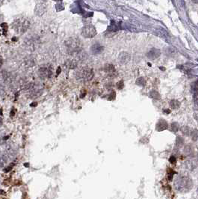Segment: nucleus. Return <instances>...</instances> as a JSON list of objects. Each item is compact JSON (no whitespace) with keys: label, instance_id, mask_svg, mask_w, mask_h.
<instances>
[{"label":"nucleus","instance_id":"bb28decb","mask_svg":"<svg viewBox=\"0 0 198 199\" xmlns=\"http://www.w3.org/2000/svg\"><path fill=\"white\" fill-rule=\"evenodd\" d=\"M117 86H118V88L119 89H121V88L124 87V82L123 81H120L118 82V84H117Z\"/></svg>","mask_w":198,"mask_h":199},{"label":"nucleus","instance_id":"aec40b11","mask_svg":"<svg viewBox=\"0 0 198 199\" xmlns=\"http://www.w3.org/2000/svg\"><path fill=\"white\" fill-rule=\"evenodd\" d=\"M136 84L140 86H144L146 85V80H144V77H139L138 79H137Z\"/></svg>","mask_w":198,"mask_h":199},{"label":"nucleus","instance_id":"1a4fd4ad","mask_svg":"<svg viewBox=\"0 0 198 199\" xmlns=\"http://www.w3.org/2000/svg\"><path fill=\"white\" fill-rule=\"evenodd\" d=\"M105 72L110 77H115L117 75V71L114 66L111 64H107L105 65Z\"/></svg>","mask_w":198,"mask_h":199},{"label":"nucleus","instance_id":"5701e85b","mask_svg":"<svg viewBox=\"0 0 198 199\" xmlns=\"http://www.w3.org/2000/svg\"><path fill=\"white\" fill-rule=\"evenodd\" d=\"M191 137L192 139L194 141L197 140L198 139V131L197 130H194L191 131Z\"/></svg>","mask_w":198,"mask_h":199},{"label":"nucleus","instance_id":"c756f323","mask_svg":"<svg viewBox=\"0 0 198 199\" xmlns=\"http://www.w3.org/2000/svg\"><path fill=\"white\" fill-rule=\"evenodd\" d=\"M3 3V1H0V5H2Z\"/></svg>","mask_w":198,"mask_h":199},{"label":"nucleus","instance_id":"6ab92c4d","mask_svg":"<svg viewBox=\"0 0 198 199\" xmlns=\"http://www.w3.org/2000/svg\"><path fill=\"white\" fill-rule=\"evenodd\" d=\"M181 131H182V132L185 135H190L191 130H190V129H189V127H187V126L182 127H181Z\"/></svg>","mask_w":198,"mask_h":199},{"label":"nucleus","instance_id":"cd10ccee","mask_svg":"<svg viewBox=\"0 0 198 199\" xmlns=\"http://www.w3.org/2000/svg\"><path fill=\"white\" fill-rule=\"evenodd\" d=\"M2 63H3V61H2V58L0 57V68H1V67H2Z\"/></svg>","mask_w":198,"mask_h":199},{"label":"nucleus","instance_id":"c85d7f7f","mask_svg":"<svg viewBox=\"0 0 198 199\" xmlns=\"http://www.w3.org/2000/svg\"><path fill=\"white\" fill-rule=\"evenodd\" d=\"M164 111H166V112H167L166 114H169L170 112H171V111H170L169 109H165V110H164Z\"/></svg>","mask_w":198,"mask_h":199},{"label":"nucleus","instance_id":"423d86ee","mask_svg":"<svg viewBox=\"0 0 198 199\" xmlns=\"http://www.w3.org/2000/svg\"><path fill=\"white\" fill-rule=\"evenodd\" d=\"M82 35L86 38H91L97 35V29L92 25H87L82 29Z\"/></svg>","mask_w":198,"mask_h":199},{"label":"nucleus","instance_id":"393cba45","mask_svg":"<svg viewBox=\"0 0 198 199\" xmlns=\"http://www.w3.org/2000/svg\"><path fill=\"white\" fill-rule=\"evenodd\" d=\"M5 160L3 157L2 156H0V169H2L4 166H5Z\"/></svg>","mask_w":198,"mask_h":199},{"label":"nucleus","instance_id":"9d476101","mask_svg":"<svg viewBox=\"0 0 198 199\" xmlns=\"http://www.w3.org/2000/svg\"><path fill=\"white\" fill-rule=\"evenodd\" d=\"M160 55H161V51L159 50V49H155V48H152V49H151L148 52L147 56V57L149 58L150 59H152V60H154V59H157V58L159 57Z\"/></svg>","mask_w":198,"mask_h":199},{"label":"nucleus","instance_id":"a211bd4d","mask_svg":"<svg viewBox=\"0 0 198 199\" xmlns=\"http://www.w3.org/2000/svg\"><path fill=\"white\" fill-rule=\"evenodd\" d=\"M150 96L151 98H153L155 100H159L161 98V95L159 94V93L155 91H152L150 93Z\"/></svg>","mask_w":198,"mask_h":199},{"label":"nucleus","instance_id":"a878e982","mask_svg":"<svg viewBox=\"0 0 198 199\" xmlns=\"http://www.w3.org/2000/svg\"><path fill=\"white\" fill-rule=\"evenodd\" d=\"M182 143H183V139H181V137H179V136H178L177 139H176V145H179V146H181L182 145Z\"/></svg>","mask_w":198,"mask_h":199},{"label":"nucleus","instance_id":"6e6552de","mask_svg":"<svg viewBox=\"0 0 198 199\" xmlns=\"http://www.w3.org/2000/svg\"><path fill=\"white\" fill-rule=\"evenodd\" d=\"M46 11V3L45 1H40L35 6V12L38 16H42Z\"/></svg>","mask_w":198,"mask_h":199},{"label":"nucleus","instance_id":"412c9836","mask_svg":"<svg viewBox=\"0 0 198 199\" xmlns=\"http://www.w3.org/2000/svg\"><path fill=\"white\" fill-rule=\"evenodd\" d=\"M179 126L178 123L176 122H173L171 124V130L173 131V132H176L178 130H179Z\"/></svg>","mask_w":198,"mask_h":199},{"label":"nucleus","instance_id":"0eeeda50","mask_svg":"<svg viewBox=\"0 0 198 199\" xmlns=\"http://www.w3.org/2000/svg\"><path fill=\"white\" fill-rule=\"evenodd\" d=\"M52 69L50 67L43 66L38 70V76L41 79H48L52 76Z\"/></svg>","mask_w":198,"mask_h":199},{"label":"nucleus","instance_id":"f03ea898","mask_svg":"<svg viewBox=\"0 0 198 199\" xmlns=\"http://www.w3.org/2000/svg\"><path fill=\"white\" fill-rule=\"evenodd\" d=\"M65 49L70 55L78 54L82 51V43L81 40L76 37L69 38L64 42Z\"/></svg>","mask_w":198,"mask_h":199},{"label":"nucleus","instance_id":"39448f33","mask_svg":"<svg viewBox=\"0 0 198 199\" xmlns=\"http://www.w3.org/2000/svg\"><path fill=\"white\" fill-rule=\"evenodd\" d=\"M43 88L44 87L41 83L37 82L32 85L29 88V97L33 99L37 98L41 95L43 91Z\"/></svg>","mask_w":198,"mask_h":199},{"label":"nucleus","instance_id":"7ed1b4c3","mask_svg":"<svg viewBox=\"0 0 198 199\" xmlns=\"http://www.w3.org/2000/svg\"><path fill=\"white\" fill-rule=\"evenodd\" d=\"M29 26H30V23H29V20L23 17L16 19L14 22H13V28L14 31L20 34L26 32L29 29Z\"/></svg>","mask_w":198,"mask_h":199},{"label":"nucleus","instance_id":"9b49d317","mask_svg":"<svg viewBox=\"0 0 198 199\" xmlns=\"http://www.w3.org/2000/svg\"><path fill=\"white\" fill-rule=\"evenodd\" d=\"M168 124L167 123V121L163 119H160L156 124V127H155V129H156V130L158 132H162V131H164L168 129Z\"/></svg>","mask_w":198,"mask_h":199},{"label":"nucleus","instance_id":"f257e3e1","mask_svg":"<svg viewBox=\"0 0 198 199\" xmlns=\"http://www.w3.org/2000/svg\"><path fill=\"white\" fill-rule=\"evenodd\" d=\"M193 186V182L190 177L185 174L178 176L174 182V187L178 192L182 193L189 192Z\"/></svg>","mask_w":198,"mask_h":199},{"label":"nucleus","instance_id":"b1692460","mask_svg":"<svg viewBox=\"0 0 198 199\" xmlns=\"http://www.w3.org/2000/svg\"><path fill=\"white\" fill-rule=\"evenodd\" d=\"M194 100L195 105L198 107V88L195 89L194 94Z\"/></svg>","mask_w":198,"mask_h":199},{"label":"nucleus","instance_id":"2eb2a0df","mask_svg":"<svg viewBox=\"0 0 198 199\" xmlns=\"http://www.w3.org/2000/svg\"><path fill=\"white\" fill-rule=\"evenodd\" d=\"M38 41V40H37L35 38H32L29 39V41H27L26 43H27V45L30 48H33V49H35V46H37Z\"/></svg>","mask_w":198,"mask_h":199},{"label":"nucleus","instance_id":"7c9ffc66","mask_svg":"<svg viewBox=\"0 0 198 199\" xmlns=\"http://www.w3.org/2000/svg\"><path fill=\"white\" fill-rule=\"evenodd\" d=\"M197 195H198V188H197Z\"/></svg>","mask_w":198,"mask_h":199},{"label":"nucleus","instance_id":"20e7f679","mask_svg":"<svg viewBox=\"0 0 198 199\" xmlns=\"http://www.w3.org/2000/svg\"><path fill=\"white\" fill-rule=\"evenodd\" d=\"M94 76V70L90 67H82L76 72V79L80 81H90L93 79Z\"/></svg>","mask_w":198,"mask_h":199},{"label":"nucleus","instance_id":"f8f14e48","mask_svg":"<svg viewBox=\"0 0 198 199\" xmlns=\"http://www.w3.org/2000/svg\"><path fill=\"white\" fill-rule=\"evenodd\" d=\"M130 60V55L129 54L126 52H123L121 53V54L119 55L118 57V61L119 62L122 64H126L127 62H129V61Z\"/></svg>","mask_w":198,"mask_h":199},{"label":"nucleus","instance_id":"dca6fc26","mask_svg":"<svg viewBox=\"0 0 198 199\" xmlns=\"http://www.w3.org/2000/svg\"><path fill=\"white\" fill-rule=\"evenodd\" d=\"M67 67L70 69H74L77 67V62L73 59H69L66 62Z\"/></svg>","mask_w":198,"mask_h":199},{"label":"nucleus","instance_id":"f3484780","mask_svg":"<svg viewBox=\"0 0 198 199\" xmlns=\"http://www.w3.org/2000/svg\"><path fill=\"white\" fill-rule=\"evenodd\" d=\"M170 106H171V108L173 109H176L179 108V106H180V103H179L178 101H176V100H172V101L170 102Z\"/></svg>","mask_w":198,"mask_h":199},{"label":"nucleus","instance_id":"ddd939ff","mask_svg":"<svg viewBox=\"0 0 198 199\" xmlns=\"http://www.w3.org/2000/svg\"><path fill=\"white\" fill-rule=\"evenodd\" d=\"M103 49H104V48L103 46H101L99 43H96V44H94L91 46L90 51L93 54H100L103 51Z\"/></svg>","mask_w":198,"mask_h":199},{"label":"nucleus","instance_id":"4468645a","mask_svg":"<svg viewBox=\"0 0 198 199\" xmlns=\"http://www.w3.org/2000/svg\"><path fill=\"white\" fill-rule=\"evenodd\" d=\"M156 33L158 35V36L161 37V38H163L167 39L169 38V34L164 29H158L156 30Z\"/></svg>","mask_w":198,"mask_h":199},{"label":"nucleus","instance_id":"4be33fe9","mask_svg":"<svg viewBox=\"0 0 198 199\" xmlns=\"http://www.w3.org/2000/svg\"><path fill=\"white\" fill-rule=\"evenodd\" d=\"M175 53H176V51H175V49H173L172 47H168V49H166V51H165V53H166L168 56H172V55H175Z\"/></svg>","mask_w":198,"mask_h":199}]
</instances>
